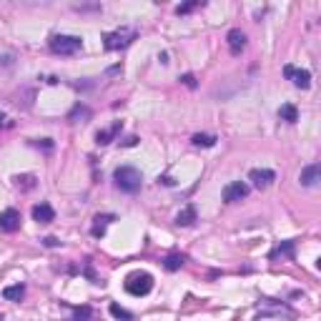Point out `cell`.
I'll return each mask as SVG.
<instances>
[{
    "mask_svg": "<svg viewBox=\"0 0 321 321\" xmlns=\"http://www.w3.org/2000/svg\"><path fill=\"white\" fill-rule=\"evenodd\" d=\"M113 181H116V186L123 193H135V191H141L143 176H141V171L135 166H118L113 171Z\"/></svg>",
    "mask_w": 321,
    "mask_h": 321,
    "instance_id": "obj_1",
    "label": "cell"
},
{
    "mask_svg": "<svg viewBox=\"0 0 321 321\" xmlns=\"http://www.w3.org/2000/svg\"><path fill=\"white\" fill-rule=\"evenodd\" d=\"M135 38H138L135 28H118V30H113V33H108L103 38V45H106V51H123Z\"/></svg>",
    "mask_w": 321,
    "mask_h": 321,
    "instance_id": "obj_2",
    "label": "cell"
},
{
    "mask_svg": "<svg viewBox=\"0 0 321 321\" xmlns=\"http://www.w3.org/2000/svg\"><path fill=\"white\" fill-rule=\"evenodd\" d=\"M153 289V276L148 271H133L126 279V291L130 296H146Z\"/></svg>",
    "mask_w": 321,
    "mask_h": 321,
    "instance_id": "obj_3",
    "label": "cell"
},
{
    "mask_svg": "<svg viewBox=\"0 0 321 321\" xmlns=\"http://www.w3.org/2000/svg\"><path fill=\"white\" fill-rule=\"evenodd\" d=\"M80 45H83V40L78 35H53L51 43H48V48L56 56H73V53L80 51Z\"/></svg>",
    "mask_w": 321,
    "mask_h": 321,
    "instance_id": "obj_4",
    "label": "cell"
},
{
    "mask_svg": "<svg viewBox=\"0 0 321 321\" xmlns=\"http://www.w3.org/2000/svg\"><path fill=\"white\" fill-rule=\"evenodd\" d=\"M284 75L296 85V88H309L311 85V73L309 70H304V68H296V65H284Z\"/></svg>",
    "mask_w": 321,
    "mask_h": 321,
    "instance_id": "obj_5",
    "label": "cell"
},
{
    "mask_svg": "<svg viewBox=\"0 0 321 321\" xmlns=\"http://www.w3.org/2000/svg\"><path fill=\"white\" fill-rule=\"evenodd\" d=\"M249 191H251L249 184H244V181H234V184H228V186L223 189V201H226V203H236V201L246 198Z\"/></svg>",
    "mask_w": 321,
    "mask_h": 321,
    "instance_id": "obj_6",
    "label": "cell"
},
{
    "mask_svg": "<svg viewBox=\"0 0 321 321\" xmlns=\"http://www.w3.org/2000/svg\"><path fill=\"white\" fill-rule=\"evenodd\" d=\"M249 181H251L256 189H268V186L276 181V173L268 171V168H251V171H249Z\"/></svg>",
    "mask_w": 321,
    "mask_h": 321,
    "instance_id": "obj_7",
    "label": "cell"
},
{
    "mask_svg": "<svg viewBox=\"0 0 321 321\" xmlns=\"http://www.w3.org/2000/svg\"><path fill=\"white\" fill-rule=\"evenodd\" d=\"M18 228H20V213H18L15 208H5V211L0 213V231L15 234Z\"/></svg>",
    "mask_w": 321,
    "mask_h": 321,
    "instance_id": "obj_8",
    "label": "cell"
},
{
    "mask_svg": "<svg viewBox=\"0 0 321 321\" xmlns=\"http://www.w3.org/2000/svg\"><path fill=\"white\" fill-rule=\"evenodd\" d=\"M226 43H228L231 56H241V51L246 48V33H244V30H239V28H234V30H228Z\"/></svg>",
    "mask_w": 321,
    "mask_h": 321,
    "instance_id": "obj_9",
    "label": "cell"
},
{
    "mask_svg": "<svg viewBox=\"0 0 321 321\" xmlns=\"http://www.w3.org/2000/svg\"><path fill=\"white\" fill-rule=\"evenodd\" d=\"M30 213H33V221H38V223H53V221H56V211H53V206L45 203V201L35 203Z\"/></svg>",
    "mask_w": 321,
    "mask_h": 321,
    "instance_id": "obj_10",
    "label": "cell"
},
{
    "mask_svg": "<svg viewBox=\"0 0 321 321\" xmlns=\"http://www.w3.org/2000/svg\"><path fill=\"white\" fill-rule=\"evenodd\" d=\"M299 181H301V186H306V189L316 186V184L321 181V163H309L306 168H301Z\"/></svg>",
    "mask_w": 321,
    "mask_h": 321,
    "instance_id": "obj_11",
    "label": "cell"
},
{
    "mask_svg": "<svg viewBox=\"0 0 321 321\" xmlns=\"http://www.w3.org/2000/svg\"><path fill=\"white\" fill-rule=\"evenodd\" d=\"M294 251H296V241H281L276 249H271L268 258L276 261V258H294Z\"/></svg>",
    "mask_w": 321,
    "mask_h": 321,
    "instance_id": "obj_12",
    "label": "cell"
},
{
    "mask_svg": "<svg viewBox=\"0 0 321 321\" xmlns=\"http://www.w3.org/2000/svg\"><path fill=\"white\" fill-rule=\"evenodd\" d=\"M121 128H123V123H121V121H116V123H113L108 130H98V133H96V143H98V146L111 143V141L118 135V130H121Z\"/></svg>",
    "mask_w": 321,
    "mask_h": 321,
    "instance_id": "obj_13",
    "label": "cell"
},
{
    "mask_svg": "<svg viewBox=\"0 0 321 321\" xmlns=\"http://www.w3.org/2000/svg\"><path fill=\"white\" fill-rule=\"evenodd\" d=\"M93 221H96V223H93V228H90V234H93L96 239H101V236L106 234V226H108L111 221H116V216H111V213H108V216H96Z\"/></svg>",
    "mask_w": 321,
    "mask_h": 321,
    "instance_id": "obj_14",
    "label": "cell"
},
{
    "mask_svg": "<svg viewBox=\"0 0 321 321\" xmlns=\"http://www.w3.org/2000/svg\"><path fill=\"white\" fill-rule=\"evenodd\" d=\"M279 118L286 121V123H296V121H299V111H296V106H294V103H284V106L279 108Z\"/></svg>",
    "mask_w": 321,
    "mask_h": 321,
    "instance_id": "obj_15",
    "label": "cell"
},
{
    "mask_svg": "<svg viewBox=\"0 0 321 321\" xmlns=\"http://www.w3.org/2000/svg\"><path fill=\"white\" fill-rule=\"evenodd\" d=\"M216 135L213 133H196L191 138V143L196 146V148H211V146H216Z\"/></svg>",
    "mask_w": 321,
    "mask_h": 321,
    "instance_id": "obj_16",
    "label": "cell"
},
{
    "mask_svg": "<svg viewBox=\"0 0 321 321\" xmlns=\"http://www.w3.org/2000/svg\"><path fill=\"white\" fill-rule=\"evenodd\" d=\"M25 296V286L23 284H15V286H5L3 289V299H8V301H20Z\"/></svg>",
    "mask_w": 321,
    "mask_h": 321,
    "instance_id": "obj_17",
    "label": "cell"
},
{
    "mask_svg": "<svg viewBox=\"0 0 321 321\" xmlns=\"http://www.w3.org/2000/svg\"><path fill=\"white\" fill-rule=\"evenodd\" d=\"M193 221H196V206L189 203V206H186V208L176 216V223H178V226H191Z\"/></svg>",
    "mask_w": 321,
    "mask_h": 321,
    "instance_id": "obj_18",
    "label": "cell"
},
{
    "mask_svg": "<svg viewBox=\"0 0 321 321\" xmlns=\"http://www.w3.org/2000/svg\"><path fill=\"white\" fill-rule=\"evenodd\" d=\"M90 116H93V113H90V108H85V106H80V103H78V106L68 113V123H78V118H80V121H88Z\"/></svg>",
    "mask_w": 321,
    "mask_h": 321,
    "instance_id": "obj_19",
    "label": "cell"
},
{
    "mask_svg": "<svg viewBox=\"0 0 321 321\" xmlns=\"http://www.w3.org/2000/svg\"><path fill=\"white\" fill-rule=\"evenodd\" d=\"M184 263H186V256H184V254H168L166 261H163V268H166V271H178Z\"/></svg>",
    "mask_w": 321,
    "mask_h": 321,
    "instance_id": "obj_20",
    "label": "cell"
},
{
    "mask_svg": "<svg viewBox=\"0 0 321 321\" xmlns=\"http://www.w3.org/2000/svg\"><path fill=\"white\" fill-rule=\"evenodd\" d=\"M96 319V314H93V309L90 306H78L75 311H73V316L68 321H93Z\"/></svg>",
    "mask_w": 321,
    "mask_h": 321,
    "instance_id": "obj_21",
    "label": "cell"
},
{
    "mask_svg": "<svg viewBox=\"0 0 321 321\" xmlns=\"http://www.w3.org/2000/svg\"><path fill=\"white\" fill-rule=\"evenodd\" d=\"M15 186H18V189H23V191H30V189H35V176H33V173L15 176Z\"/></svg>",
    "mask_w": 321,
    "mask_h": 321,
    "instance_id": "obj_22",
    "label": "cell"
},
{
    "mask_svg": "<svg viewBox=\"0 0 321 321\" xmlns=\"http://www.w3.org/2000/svg\"><path fill=\"white\" fill-rule=\"evenodd\" d=\"M201 5H203L201 0H191V3H184V5H178V8H176V13H178V15H189V13H193L196 8H201Z\"/></svg>",
    "mask_w": 321,
    "mask_h": 321,
    "instance_id": "obj_23",
    "label": "cell"
},
{
    "mask_svg": "<svg viewBox=\"0 0 321 321\" xmlns=\"http://www.w3.org/2000/svg\"><path fill=\"white\" fill-rule=\"evenodd\" d=\"M111 314H113L116 319H123V321H130V319H133V314H130V311H126V309H121L118 304H111Z\"/></svg>",
    "mask_w": 321,
    "mask_h": 321,
    "instance_id": "obj_24",
    "label": "cell"
},
{
    "mask_svg": "<svg viewBox=\"0 0 321 321\" xmlns=\"http://www.w3.org/2000/svg\"><path fill=\"white\" fill-rule=\"evenodd\" d=\"M181 83H184V85H189V88H196V75H191V73L181 75Z\"/></svg>",
    "mask_w": 321,
    "mask_h": 321,
    "instance_id": "obj_25",
    "label": "cell"
},
{
    "mask_svg": "<svg viewBox=\"0 0 321 321\" xmlns=\"http://www.w3.org/2000/svg\"><path fill=\"white\" fill-rule=\"evenodd\" d=\"M43 244H45V246H48V249H53V246H58V244H61V241H58V239H56V236H45V239H43Z\"/></svg>",
    "mask_w": 321,
    "mask_h": 321,
    "instance_id": "obj_26",
    "label": "cell"
},
{
    "mask_svg": "<svg viewBox=\"0 0 321 321\" xmlns=\"http://www.w3.org/2000/svg\"><path fill=\"white\" fill-rule=\"evenodd\" d=\"M35 146H43V148H48V151L53 148V143H51V138H43V143H40V141H35Z\"/></svg>",
    "mask_w": 321,
    "mask_h": 321,
    "instance_id": "obj_27",
    "label": "cell"
},
{
    "mask_svg": "<svg viewBox=\"0 0 321 321\" xmlns=\"http://www.w3.org/2000/svg\"><path fill=\"white\" fill-rule=\"evenodd\" d=\"M158 184H163V186H173V178H168V176H161V178H158Z\"/></svg>",
    "mask_w": 321,
    "mask_h": 321,
    "instance_id": "obj_28",
    "label": "cell"
},
{
    "mask_svg": "<svg viewBox=\"0 0 321 321\" xmlns=\"http://www.w3.org/2000/svg\"><path fill=\"white\" fill-rule=\"evenodd\" d=\"M135 143H138V138H135V135H128V138H126V141H123V146H135Z\"/></svg>",
    "mask_w": 321,
    "mask_h": 321,
    "instance_id": "obj_29",
    "label": "cell"
},
{
    "mask_svg": "<svg viewBox=\"0 0 321 321\" xmlns=\"http://www.w3.org/2000/svg\"><path fill=\"white\" fill-rule=\"evenodd\" d=\"M8 126H10V123H8V118L0 113V128H8Z\"/></svg>",
    "mask_w": 321,
    "mask_h": 321,
    "instance_id": "obj_30",
    "label": "cell"
}]
</instances>
